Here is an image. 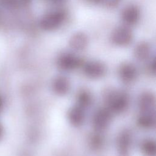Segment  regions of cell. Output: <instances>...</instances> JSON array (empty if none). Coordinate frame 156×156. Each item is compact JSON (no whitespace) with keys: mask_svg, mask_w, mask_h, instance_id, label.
<instances>
[{"mask_svg":"<svg viewBox=\"0 0 156 156\" xmlns=\"http://www.w3.org/2000/svg\"><path fill=\"white\" fill-rule=\"evenodd\" d=\"M66 15L64 10L57 9L44 14L40 20V27L46 31H52L59 28L66 20Z\"/></svg>","mask_w":156,"mask_h":156,"instance_id":"obj_1","label":"cell"},{"mask_svg":"<svg viewBox=\"0 0 156 156\" xmlns=\"http://www.w3.org/2000/svg\"><path fill=\"white\" fill-rule=\"evenodd\" d=\"M129 104V98L123 92L117 91L110 94L107 99V108L112 113H119L124 111Z\"/></svg>","mask_w":156,"mask_h":156,"instance_id":"obj_2","label":"cell"},{"mask_svg":"<svg viewBox=\"0 0 156 156\" xmlns=\"http://www.w3.org/2000/svg\"><path fill=\"white\" fill-rule=\"evenodd\" d=\"M111 39L115 44L125 46L129 44L132 41L133 33L129 26H120L113 30Z\"/></svg>","mask_w":156,"mask_h":156,"instance_id":"obj_3","label":"cell"},{"mask_svg":"<svg viewBox=\"0 0 156 156\" xmlns=\"http://www.w3.org/2000/svg\"><path fill=\"white\" fill-rule=\"evenodd\" d=\"M80 64L77 56L70 52H65L59 55L57 59L58 67L64 71H72L77 68Z\"/></svg>","mask_w":156,"mask_h":156,"instance_id":"obj_4","label":"cell"},{"mask_svg":"<svg viewBox=\"0 0 156 156\" xmlns=\"http://www.w3.org/2000/svg\"><path fill=\"white\" fill-rule=\"evenodd\" d=\"M85 74L91 79H98L103 76L106 71L105 65L99 61H89L83 66Z\"/></svg>","mask_w":156,"mask_h":156,"instance_id":"obj_5","label":"cell"},{"mask_svg":"<svg viewBox=\"0 0 156 156\" xmlns=\"http://www.w3.org/2000/svg\"><path fill=\"white\" fill-rule=\"evenodd\" d=\"M112 112L107 108H100L95 113L93 118V124L97 130H104L110 124Z\"/></svg>","mask_w":156,"mask_h":156,"instance_id":"obj_6","label":"cell"},{"mask_svg":"<svg viewBox=\"0 0 156 156\" xmlns=\"http://www.w3.org/2000/svg\"><path fill=\"white\" fill-rule=\"evenodd\" d=\"M141 13L140 9L134 5L126 7L121 13V19L127 26L136 24L140 19Z\"/></svg>","mask_w":156,"mask_h":156,"instance_id":"obj_7","label":"cell"},{"mask_svg":"<svg viewBox=\"0 0 156 156\" xmlns=\"http://www.w3.org/2000/svg\"><path fill=\"white\" fill-rule=\"evenodd\" d=\"M88 40L86 34L83 32L74 34L69 38L68 43L70 48L74 51H81L86 48Z\"/></svg>","mask_w":156,"mask_h":156,"instance_id":"obj_8","label":"cell"},{"mask_svg":"<svg viewBox=\"0 0 156 156\" xmlns=\"http://www.w3.org/2000/svg\"><path fill=\"white\" fill-rule=\"evenodd\" d=\"M85 108L76 104L71 108L68 112V120L69 122L75 126L82 125L85 119Z\"/></svg>","mask_w":156,"mask_h":156,"instance_id":"obj_9","label":"cell"},{"mask_svg":"<svg viewBox=\"0 0 156 156\" xmlns=\"http://www.w3.org/2000/svg\"><path fill=\"white\" fill-rule=\"evenodd\" d=\"M119 76L124 82L130 83L136 79L137 69L131 63H124L121 66L119 69Z\"/></svg>","mask_w":156,"mask_h":156,"instance_id":"obj_10","label":"cell"},{"mask_svg":"<svg viewBox=\"0 0 156 156\" xmlns=\"http://www.w3.org/2000/svg\"><path fill=\"white\" fill-rule=\"evenodd\" d=\"M69 80L64 76H58L54 79L52 83L53 91L57 94L64 95L66 94L70 89Z\"/></svg>","mask_w":156,"mask_h":156,"instance_id":"obj_11","label":"cell"},{"mask_svg":"<svg viewBox=\"0 0 156 156\" xmlns=\"http://www.w3.org/2000/svg\"><path fill=\"white\" fill-rule=\"evenodd\" d=\"M151 51L150 44L146 41H143L136 46L134 50V55L138 60L144 61L149 57Z\"/></svg>","mask_w":156,"mask_h":156,"instance_id":"obj_12","label":"cell"},{"mask_svg":"<svg viewBox=\"0 0 156 156\" xmlns=\"http://www.w3.org/2000/svg\"><path fill=\"white\" fill-rule=\"evenodd\" d=\"M154 98L149 93H146L143 94L139 99L138 104L143 112H151V110L154 108Z\"/></svg>","mask_w":156,"mask_h":156,"instance_id":"obj_13","label":"cell"},{"mask_svg":"<svg viewBox=\"0 0 156 156\" xmlns=\"http://www.w3.org/2000/svg\"><path fill=\"white\" fill-rule=\"evenodd\" d=\"M138 123L143 128H151L155 124V117L151 112H143L139 116Z\"/></svg>","mask_w":156,"mask_h":156,"instance_id":"obj_14","label":"cell"},{"mask_svg":"<svg viewBox=\"0 0 156 156\" xmlns=\"http://www.w3.org/2000/svg\"><path fill=\"white\" fill-rule=\"evenodd\" d=\"M92 102V96L87 91L83 90L77 94V105L82 107L83 108L88 107Z\"/></svg>","mask_w":156,"mask_h":156,"instance_id":"obj_15","label":"cell"},{"mask_svg":"<svg viewBox=\"0 0 156 156\" xmlns=\"http://www.w3.org/2000/svg\"><path fill=\"white\" fill-rule=\"evenodd\" d=\"M142 152L146 156H154L155 154V143L152 140H146L141 144Z\"/></svg>","mask_w":156,"mask_h":156,"instance_id":"obj_16","label":"cell"},{"mask_svg":"<svg viewBox=\"0 0 156 156\" xmlns=\"http://www.w3.org/2000/svg\"><path fill=\"white\" fill-rule=\"evenodd\" d=\"M131 138L130 134L127 132H125L121 135L119 138V149L121 150V152L126 153L129 149L130 146Z\"/></svg>","mask_w":156,"mask_h":156,"instance_id":"obj_17","label":"cell"},{"mask_svg":"<svg viewBox=\"0 0 156 156\" xmlns=\"http://www.w3.org/2000/svg\"><path fill=\"white\" fill-rule=\"evenodd\" d=\"M119 1V0H104V3L110 6H113L118 4Z\"/></svg>","mask_w":156,"mask_h":156,"instance_id":"obj_18","label":"cell"},{"mask_svg":"<svg viewBox=\"0 0 156 156\" xmlns=\"http://www.w3.org/2000/svg\"><path fill=\"white\" fill-rule=\"evenodd\" d=\"M48 2H50V3H53V4H58V3H60L62 2H63L64 0H46Z\"/></svg>","mask_w":156,"mask_h":156,"instance_id":"obj_19","label":"cell"},{"mask_svg":"<svg viewBox=\"0 0 156 156\" xmlns=\"http://www.w3.org/2000/svg\"><path fill=\"white\" fill-rule=\"evenodd\" d=\"M91 3L93 4H100V3H104V0H88Z\"/></svg>","mask_w":156,"mask_h":156,"instance_id":"obj_20","label":"cell"}]
</instances>
